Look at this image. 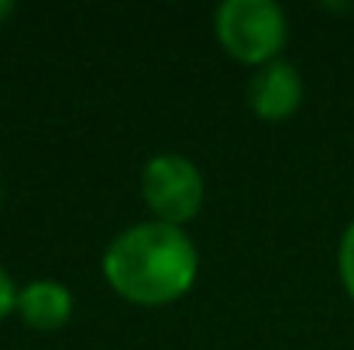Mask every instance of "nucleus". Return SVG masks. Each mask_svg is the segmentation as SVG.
Wrapping results in <instances>:
<instances>
[{
    "mask_svg": "<svg viewBox=\"0 0 354 350\" xmlns=\"http://www.w3.org/2000/svg\"><path fill=\"white\" fill-rule=\"evenodd\" d=\"M10 14H14V3H10V0H0V24H3Z\"/></svg>",
    "mask_w": 354,
    "mask_h": 350,
    "instance_id": "6e6552de",
    "label": "nucleus"
},
{
    "mask_svg": "<svg viewBox=\"0 0 354 350\" xmlns=\"http://www.w3.org/2000/svg\"><path fill=\"white\" fill-rule=\"evenodd\" d=\"M248 104L261 120H289L303 104V76L296 66L275 59L261 66L248 86Z\"/></svg>",
    "mask_w": 354,
    "mask_h": 350,
    "instance_id": "20e7f679",
    "label": "nucleus"
},
{
    "mask_svg": "<svg viewBox=\"0 0 354 350\" xmlns=\"http://www.w3.org/2000/svg\"><path fill=\"white\" fill-rule=\"evenodd\" d=\"M196 247L183 227L148 220L127 227L104 251V278L134 306H169L196 282Z\"/></svg>",
    "mask_w": 354,
    "mask_h": 350,
    "instance_id": "f257e3e1",
    "label": "nucleus"
},
{
    "mask_svg": "<svg viewBox=\"0 0 354 350\" xmlns=\"http://www.w3.org/2000/svg\"><path fill=\"white\" fill-rule=\"evenodd\" d=\"M141 196L162 224L183 227L203 206V175L186 155L165 151V155H155L145 165Z\"/></svg>",
    "mask_w": 354,
    "mask_h": 350,
    "instance_id": "7ed1b4c3",
    "label": "nucleus"
},
{
    "mask_svg": "<svg viewBox=\"0 0 354 350\" xmlns=\"http://www.w3.org/2000/svg\"><path fill=\"white\" fill-rule=\"evenodd\" d=\"M214 31L224 52L244 66H268L286 45V10L272 0H224L214 10Z\"/></svg>",
    "mask_w": 354,
    "mask_h": 350,
    "instance_id": "f03ea898",
    "label": "nucleus"
},
{
    "mask_svg": "<svg viewBox=\"0 0 354 350\" xmlns=\"http://www.w3.org/2000/svg\"><path fill=\"white\" fill-rule=\"evenodd\" d=\"M17 292L21 289H14V278L7 275V268H0V320L17 313Z\"/></svg>",
    "mask_w": 354,
    "mask_h": 350,
    "instance_id": "0eeeda50",
    "label": "nucleus"
},
{
    "mask_svg": "<svg viewBox=\"0 0 354 350\" xmlns=\"http://www.w3.org/2000/svg\"><path fill=\"white\" fill-rule=\"evenodd\" d=\"M17 316L24 320V327L41 330V333L62 330L73 316V292L48 278L31 282L17 292Z\"/></svg>",
    "mask_w": 354,
    "mask_h": 350,
    "instance_id": "39448f33",
    "label": "nucleus"
},
{
    "mask_svg": "<svg viewBox=\"0 0 354 350\" xmlns=\"http://www.w3.org/2000/svg\"><path fill=\"white\" fill-rule=\"evenodd\" d=\"M337 271L344 282V292L354 302V220L348 224V231L341 233V247H337Z\"/></svg>",
    "mask_w": 354,
    "mask_h": 350,
    "instance_id": "423d86ee",
    "label": "nucleus"
}]
</instances>
